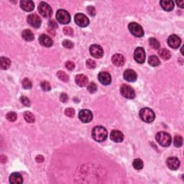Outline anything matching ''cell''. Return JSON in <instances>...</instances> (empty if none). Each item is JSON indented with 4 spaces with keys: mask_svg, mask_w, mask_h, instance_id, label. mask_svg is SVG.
<instances>
[{
    "mask_svg": "<svg viewBox=\"0 0 184 184\" xmlns=\"http://www.w3.org/2000/svg\"><path fill=\"white\" fill-rule=\"evenodd\" d=\"M92 137L97 142H103L107 138L108 133L107 130L101 126H96L92 130Z\"/></svg>",
    "mask_w": 184,
    "mask_h": 184,
    "instance_id": "cell-1",
    "label": "cell"
},
{
    "mask_svg": "<svg viewBox=\"0 0 184 184\" xmlns=\"http://www.w3.org/2000/svg\"><path fill=\"white\" fill-rule=\"evenodd\" d=\"M155 137H156L157 142L163 147H168L172 142L171 136L165 132H159L157 133Z\"/></svg>",
    "mask_w": 184,
    "mask_h": 184,
    "instance_id": "cell-2",
    "label": "cell"
},
{
    "mask_svg": "<svg viewBox=\"0 0 184 184\" xmlns=\"http://www.w3.org/2000/svg\"><path fill=\"white\" fill-rule=\"evenodd\" d=\"M140 117L142 121L147 123L153 122L155 118V114L150 108H142L140 112Z\"/></svg>",
    "mask_w": 184,
    "mask_h": 184,
    "instance_id": "cell-3",
    "label": "cell"
},
{
    "mask_svg": "<svg viewBox=\"0 0 184 184\" xmlns=\"http://www.w3.org/2000/svg\"><path fill=\"white\" fill-rule=\"evenodd\" d=\"M56 19L60 24L66 25L71 21V16L66 10H59L56 13Z\"/></svg>",
    "mask_w": 184,
    "mask_h": 184,
    "instance_id": "cell-4",
    "label": "cell"
},
{
    "mask_svg": "<svg viewBox=\"0 0 184 184\" xmlns=\"http://www.w3.org/2000/svg\"><path fill=\"white\" fill-rule=\"evenodd\" d=\"M128 28L134 36L141 37L144 35V30L142 26L136 22H131L128 25Z\"/></svg>",
    "mask_w": 184,
    "mask_h": 184,
    "instance_id": "cell-5",
    "label": "cell"
},
{
    "mask_svg": "<svg viewBox=\"0 0 184 184\" xmlns=\"http://www.w3.org/2000/svg\"><path fill=\"white\" fill-rule=\"evenodd\" d=\"M38 11L39 13L44 17H51L52 14H53L51 6L44 1H42L39 4Z\"/></svg>",
    "mask_w": 184,
    "mask_h": 184,
    "instance_id": "cell-6",
    "label": "cell"
},
{
    "mask_svg": "<svg viewBox=\"0 0 184 184\" xmlns=\"http://www.w3.org/2000/svg\"><path fill=\"white\" fill-rule=\"evenodd\" d=\"M120 92L124 97L127 99H134L135 97V92L131 86L128 85H122L121 86Z\"/></svg>",
    "mask_w": 184,
    "mask_h": 184,
    "instance_id": "cell-7",
    "label": "cell"
},
{
    "mask_svg": "<svg viewBox=\"0 0 184 184\" xmlns=\"http://www.w3.org/2000/svg\"><path fill=\"white\" fill-rule=\"evenodd\" d=\"M75 22L78 26L81 27V28H85V27L88 26L89 24V19L88 17L85 15L81 13H78L75 15L74 17Z\"/></svg>",
    "mask_w": 184,
    "mask_h": 184,
    "instance_id": "cell-8",
    "label": "cell"
},
{
    "mask_svg": "<svg viewBox=\"0 0 184 184\" xmlns=\"http://www.w3.org/2000/svg\"><path fill=\"white\" fill-rule=\"evenodd\" d=\"M90 54L92 55L94 58H101L104 55V51L102 48L99 45H92L89 48Z\"/></svg>",
    "mask_w": 184,
    "mask_h": 184,
    "instance_id": "cell-9",
    "label": "cell"
},
{
    "mask_svg": "<svg viewBox=\"0 0 184 184\" xmlns=\"http://www.w3.org/2000/svg\"><path fill=\"white\" fill-rule=\"evenodd\" d=\"M134 58L138 63H143L145 60V52L143 48L141 47L137 48L135 51Z\"/></svg>",
    "mask_w": 184,
    "mask_h": 184,
    "instance_id": "cell-10",
    "label": "cell"
},
{
    "mask_svg": "<svg viewBox=\"0 0 184 184\" xmlns=\"http://www.w3.org/2000/svg\"><path fill=\"white\" fill-rule=\"evenodd\" d=\"M28 22L33 28H38L40 27L42 21L40 17L36 14H31L28 16Z\"/></svg>",
    "mask_w": 184,
    "mask_h": 184,
    "instance_id": "cell-11",
    "label": "cell"
},
{
    "mask_svg": "<svg viewBox=\"0 0 184 184\" xmlns=\"http://www.w3.org/2000/svg\"><path fill=\"white\" fill-rule=\"evenodd\" d=\"M78 117L83 123H89L92 120L93 114L88 110H83L78 114Z\"/></svg>",
    "mask_w": 184,
    "mask_h": 184,
    "instance_id": "cell-12",
    "label": "cell"
},
{
    "mask_svg": "<svg viewBox=\"0 0 184 184\" xmlns=\"http://www.w3.org/2000/svg\"><path fill=\"white\" fill-rule=\"evenodd\" d=\"M180 43H181V40L178 35H171L168 39V44L171 48H178L180 47Z\"/></svg>",
    "mask_w": 184,
    "mask_h": 184,
    "instance_id": "cell-13",
    "label": "cell"
},
{
    "mask_svg": "<svg viewBox=\"0 0 184 184\" xmlns=\"http://www.w3.org/2000/svg\"><path fill=\"white\" fill-rule=\"evenodd\" d=\"M99 81L104 85H110L112 82V77L111 75L108 72L106 71H103V72H100L98 76Z\"/></svg>",
    "mask_w": 184,
    "mask_h": 184,
    "instance_id": "cell-14",
    "label": "cell"
},
{
    "mask_svg": "<svg viewBox=\"0 0 184 184\" xmlns=\"http://www.w3.org/2000/svg\"><path fill=\"white\" fill-rule=\"evenodd\" d=\"M166 163H167L168 167L170 169L173 170V171H176L179 168L180 160L176 157H171V158H168Z\"/></svg>",
    "mask_w": 184,
    "mask_h": 184,
    "instance_id": "cell-15",
    "label": "cell"
},
{
    "mask_svg": "<svg viewBox=\"0 0 184 184\" xmlns=\"http://www.w3.org/2000/svg\"><path fill=\"white\" fill-rule=\"evenodd\" d=\"M20 7L25 12H31L35 8V4L31 0H22L20 1Z\"/></svg>",
    "mask_w": 184,
    "mask_h": 184,
    "instance_id": "cell-16",
    "label": "cell"
},
{
    "mask_svg": "<svg viewBox=\"0 0 184 184\" xmlns=\"http://www.w3.org/2000/svg\"><path fill=\"white\" fill-rule=\"evenodd\" d=\"M137 76L135 71L132 69H127L124 72V78L129 82H135L137 80Z\"/></svg>",
    "mask_w": 184,
    "mask_h": 184,
    "instance_id": "cell-17",
    "label": "cell"
},
{
    "mask_svg": "<svg viewBox=\"0 0 184 184\" xmlns=\"http://www.w3.org/2000/svg\"><path fill=\"white\" fill-rule=\"evenodd\" d=\"M110 138L113 142H121L124 140V135L119 130H112L110 134Z\"/></svg>",
    "mask_w": 184,
    "mask_h": 184,
    "instance_id": "cell-18",
    "label": "cell"
},
{
    "mask_svg": "<svg viewBox=\"0 0 184 184\" xmlns=\"http://www.w3.org/2000/svg\"><path fill=\"white\" fill-rule=\"evenodd\" d=\"M39 42L42 45V46H45V47L49 48L51 46L53 45V40L48 35H45V34H42L41 35L40 37H39Z\"/></svg>",
    "mask_w": 184,
    "mask_h": 184,
    "instance_id": "cell-19",
    "label": "cell"
},
{
    "mask_svg": "<svg viewBox=\"0 0 184 184\" xmlns=\"http://www.w3.org/2000/svg\"><path fill=\"white\" fill-rule=\"evenodd\" d=\"M112 63L114 65L117 66H122L124 64V61H125V59H124V56L121 54H115L112 56Z\"/></svg>",
    "mask_w": 184,
    "mask_h": 184,
    "instance_id": "cell-20",
    "label": "cell"
},
{
    "mask_svg": "<svg viewBox=\"0 0 184 184\" xmlns=\"http://www.w3.org/2000/svg\"><path fill=\"white\" fill-rule=\"evenodd\" d=\"M88 78L86 76L83 74H78L75 78V81H76V84L79 86L81 87L85 86L88 83Z\"/></svg>",
    "mask_w": 184,
    "mask_h": 184,
    "instance_id": "cell-21",
    "label": "cell"
},
{
    "mask_svg": "<svg viewBox=\"0 0 184 184\" xmlns=\"http://www.w3.org/2000/svg\"><path fill=\"white\" fill-rule=\"evenodd\" d=\"M10 182L13 184L22 183V182H23L22 176L18 173H12L10 177Z\"/></svg>",
    "mask_w": 184,
    "mask_h": 184,
    "instance_id": "cell-22",
    "label": "cell"
},
{
    "mask_svg": "<svg viewBox=\"0 0 184 184\" xmlns=\"http://www.w3.org/2000/svg\"><path fill=\"white\" fill-rule=\"evenodd\" d=\"M160 4L165 11H171L174 8V2L173 1H160Z\"/></svg>",
    "mask_w": 184,
    "mask_h": 184,
    "instance_id": "cell-23",
    "label": "cell"
},
{
    "mask_svg": "<svg viewBox=\"0 0 184 184\" xmlns=\"http://www.w3.org/2000/svg\"><path fill=\"white\" fill-rule=\"evenodd\" d=\"M22 36L23 39L26 41H32L35 38L33 32L30 30H25L24 31L22 32Z\"/></svg>",
    "mask_w": 184,
    "mask_h": 184,
    "instance_id": "cell-24",
    "label": "cell"
},
{
    "mask_svg": "<svg viewBox=\"0 0 184 184\" xmlns=\"http://www.w3.org/2000/svg\"><path fill=\"white\" fill-rule=\"evenodd\" d=\"M10 64H11V61L10 59L5 58V57H1V60H0V66H1V69L7 70L10 66Z\"/></svg>",
    "mask_w": 184,
    "mask_h": 184,
    "instance_id": "cell-25",
    "label": "cell"
},
{
    "mask_svg": "<svg viewBox=\"0 0 184 184\" xmlns=\"http://www.w3.org/2000/svg\"><path fill=\"white\" fill-rule=\"evenodd\" d=\"M158 53L159 55H160V56L161 57V58L163 59V60H167L171 58V53H170L168 50L165 49V48H162V49H161L158 52Z\"/></svg>",
    "mask_w": 184,
    "mask_h": 184,
    "instance_id": "cell-26",
    "label": "cell"
},
{
    "mask_svg": "<svg viewBox=\"0 0 184 184\" xmlns=\"http://www.w3.org/2000/svg\"><path fill=\"white\" fill-rule=\"evenodd\" d=\"M148 63H149L151 66L153 67L158 66L160 64V60H159V58L157 56H155V55H151V56L150 57L149 59H148Z\"/></svg>",
    "mask_w": 184,
    "mask_h": 184,
    "instance_id": "cell-27",
    "label": "cell"
},
{
    "mask_svg": "<svg viewBox=\"0 0 184 184\" xmlns=\"http://www.w3.org/2000/svg\"><path fill=\"white\" fill-rule=\"evenodd\" d=\"M149 43L151 48H153L154 50H158L160 48V42H159V41L157 39L154 38V37H151V38L149 39Z\"/></svg>",
    "mask_w": 184,
    "mask_h": 184,
    "instance_id": "cell-28",
    "label": "cell"
},
{
    "mask_svg": "<svg viewBox=\"0 0 184 184\" xmlns=\"http://www.w3.org/2000/svg\"><path fill=\"white\" fill-rule=\"evenodd\" d=\"M24 118H25V121H27V122L33 123V122H35V116H34L33 114L30 112H25V113H24Z\"/></svg>",
    "mask_w": 184,
    "mask_h": 184,
    "instance_id": "cell-29",
    "label": "cell"
},
{
    "mask_svg": "<svg viewBox=\"0 0 184 184\" xmlns=\"http://www.w3.org/2000/svg\"><path fill=\"white\" fill-rule=\"evenodd\" d=\"M57 76H58L59 79L61 80V81L63 82H68L69 80V76H68L65 72H63V71H58V72L57 73Z\"/></svg>",
    "mask_w": 184,
    "mask_h": 184,
    "instance_id": "cell-30",
    "label": "cell"
},
{
    "mask_svg": "<svg viewBox=\"0 0 184 184\" xmlns=\"http://www.w3.org/2000/svg\"><path fill=\"white\" fill-rule=\"evenodd\" d=\"M133 167L136 170H141L143 168V162L140 158L135 159L133 161Z\"/></svg>",
    "mask_w": 184,
    "mask_h": 184,
    "instance_id": "cell-31",
    "label": "cell"
},
{
    "mask_svg": "<svg viewBox=\"0 0 184 184\" xmlns=\"http://www.w3.org/2000/svg\"><path fill=\"white\" fill-rule=\"evenodd\" d=\"M173 143L174 145L177 147H179L180 146H182L183 145V138L180 135H176L174 137V140H173Z\"/></svg>",
    "mask_w": 184,
    "mask_h": 184,
    "instance_id": "cell-32",
    "label": "cell"
},
{
    "mask_svg": "<svg viewBox=\"0 0 184 184\" xmlns=\"http://www.w3.org/2000/svg\"><path fill=\"white\" fill-rule=\"evenodd\" d=\"M6 118L8 121H16V119H17V114L15 113V112H9V113L7 114Z\"/></svg>",
    "mask_w": 184,
    "mask_h": 184,
    "instance_id": "cell-33",
    "label": "cell"
},
{
    "mask_svg": "<svg viewBox=\"0 0 184 184\" xmlns=\"http://www.w3.org/2000/svg\"><path fill=\"white\" fill-rule=\"evenodd\" d=\"M40 86H41V88L42 89V90L45 91V92L50 91V90H51V84H50V83H49V82H48V81H44L41 82Z\"/></svg>",
    "mask_w": 184,
    "mask_h": 184,
    "instance_id": "cell-34",
    "label": "cell"
},
{
    "mask_svg": "<svg viewBox=\"0 0 184 184\" xmlns=\"http://www.w3.org/2000/svg\"><path fill=\"white\" fill-rule=\"evenodd\" d=\"M22 86L25 89H30L32 88V82L28 78H25L22 81Z\"/></svg>",
    "mask_w": 184,
    "mask_h": 184,
    "instance_id": "cell-35",
    "label": "cell"
},
{
    "mask_svg": "<svg viewBox=\"0 0 184 184\" xmlns=\"http://www.w3.org/2000/svg\"><path fill=\"white\" fill-rule=\"evenodd\" d=\"M88 91L90 93H92V94H93V93L96 92V90H97V86H96V84L95 83H94V82H92V83H90L88 86Z\"/></svg>",
    "mask_w": 184,
    "mask_h": 184,
    "instance_id": "cell-36",
    "label": "cell"
},
{
    "mask_svg": "<svg viewBox=\"0 0 184 184\" xmlns=\"http://www.w3.org/2000/svg\"><path fill=\"white\" fill-rule=\"evenodd\" d=\"M86 63V66L90 69H94L96 66V62L94 60H92V59H88Z\"/></svg>",
    "mask_w": 184,
    "mask_h": 184,
    "instance_id": "cell-37",
    "label": "cell"
},
{
    "mask_svg": "<svg viewBox=\"0 0 184 184\" xmlns=\"http://www.w3.org/2000/svg\"><path fill=\"white\" fill-rule=\"evenodd\" d=\"M65 114L69 117H74L75 115V111L72 108H67L65 111Z\"/></svg>",
    "mask_w": 184,
    "mask_h": 184,
    "instance_id": "cell-38",
    "label": "cell"
},
{
    "mask_svg": "<svg viewBox=\"0 0 184 184\" xmlns=\"http://www.w3.org/2000/svg\"><path fill=\"white\" fill-rule=\"evenodd\" d=\"M20 101L22 102V104H23L25 105V106H26V107L30 106V99L27 97V96H21Z\"/></svg>",
    "mask_w": 184,
    "mask_h": 184,
    "instance_id": "cell-39",
    "label": "cell"
},
{
    "mask_svg": "<svg viewBox=\"0 0 184 184\" xmlns=\"http://www.w3.org/2000/svg\"><path fill=\"white\" fill-rule=\"evenodd\" d=\"M63 45L65 48L71 49V48H72L73 47H74V43H73V42L70 40H63Z\"/></svg>",
    "mask_w": 184,
    "mask_h": 184,
    "instance_id": "cell-40",
    "label": "cell"
},
{
    "mask_svg": "<svg viewBox=\"0 0 184 184\" xmlns=\"http://www.w3.org/2000/svg\"><path fill=\"white\" fill-rule=\"evenodd\" d=\"M66 68L69 71H72L74 70L75 68V64L74 62L72 61H67L66 63Z\"/></svg>",
    "mask_w": 184,
    "mask_h": 184,
    "instance_id": "cell-41",
    "label": "cell"
},
{
    "mask_svg": "<svg viewBox=\"0 0 184 184\" xmlns=\"http://www.w3.org/2000/svg\"><path fill=\"white\" fill-rule=\"evenodd\" d=\"M48 26H49V28H51V30H55L58 28V25H57V23L55 22L54 20H53V19L48 22Z\"/></svg>",
    "mask_w": 184,
    "mask_h": 184,
    "instance_id": "cell-42",
    "label": "cell"
},
{
    "mask_svg": "<svg viewBox=\"0 0 184 184\" xmlns=\"http://www.w3.org/2000/svg\"><path fill=\"white\" fill-rule=\"evenodd\" d=\"M63 33L66 35H72L73 33H74V31H73V30L71 28L66 27V28H63Z\"/></svg>",
    "mask_w": 184,
    "mask_h": 184,
    "instance_id": "cell-43",
    "label": "cell"
},
{
    "mask_svg": "<svg viewBox=\"0 0 184 184\" xmlns=\"http://www.w3.org/2000/svg\"><path fill=\"white\" fill-rule=\"evenodd\" d=\"M87 11H88V13L91 16H94L96 15L95 9H94V7H92V6L88 7H87Z\"/></svg>",
    "mask_w": 184,
    "mask_h": 184,
    "instance_id": "cell-44",
    "label": "cell"
},
{
    "mask_svg": "<svg viewBox=\"0 0 184 184\" xmlns=\"http://www.w3.org/2000/svg\"><path fill=\"white\" fill-rule=\"evenodd\" d=\"M60 101H62V102H66L68 101V96L66 94H65V93H63V94H61V95L60 96Z\"/></svg>",
    "mask_w": 184,
    "mask_h": 184,
    "instance_id": "cell-45",
    "label": "cell"
},
{
    "mask_svg": "<svg viewBox=\"0 0 184 184\" xmlns=\"http://www.w3.org/2000/svg\"><path fill=\"white\" fill-rule=\"evenodd\" d=\"M36 161L37 162H42L44 161V158L42 155H37L36 157Z\"/></svg>",
    "mask_w": 184,
    "mask_h": 184,
    "instance_id": "cell-46",
    "label": "cell"
},
{
    "mask_svg": "<svg viewBox=\"0 0 184 184\" xmlns=\"http://www.w3.org/2000/svg\"><path fill=\"white\" fill-rule=\"evenodd\" d=\"M176 4H178L180 8H183L184 7V1H176Z\"/></svg>",
    "mask_w": 184,
    "mask_h": 184,
    "instance_id": "cell-47",
    "label": "cell"
},
{
    "mask_svg": "<svg viewBox=\"0 0 184 184\" xmlns=\"http://www.w3.org/2000/svg\"><path fill=\"white\" fill-rule=\"evenodd\" d=\"M0 160H1V162L2 163H4V162H7V158L4 156V155H1V158H0Z\"/></svg>",
    "mask_w": 184,
    "mask_h": 184,
    "instance_id": "cell-48",
    "label": "cell"
}]
</instances>
